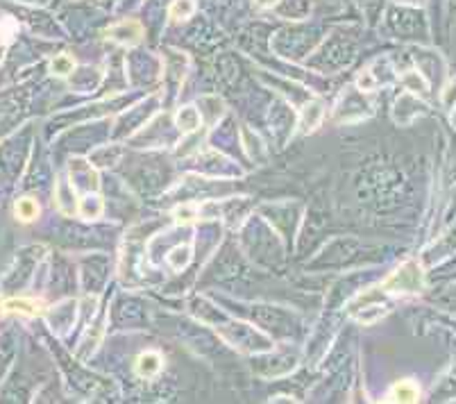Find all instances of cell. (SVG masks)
<instances>
[{
  "instance_id": "cell-7",
  "label": "cell",
  "mask_w": 456,
  "mask_h": 404,
  "mask_svg": "<svg viewBox=\"0 0 456 404\" xmlns=\"http://www.w3.org/2000/svg\"><path fill=\"white\" fill-rule=\"evenodd\" d=\"M261 5H271V3H275V0H259Z\"/></svg>"
},
{
  "instance_id": "cell-2",
  "label": "cell",
  "mask_w": 456,
  "mask_h": 404,
  "mask_svg": "<svg viewBox=\"0 0 456 404\" xmlns=\"http://www.w3.org/2000/svg\"><path fill=\"white\" fill-rule=\"evenodd\" d=\"M388 398L395 400V402H415L418 398H420V388H418L413 381L404 379V381H400V384L393 386V391H391Z\"/></svg>"
},
{
  "instance_id": "cell-1",
  "label": "cell",
  "mask_w": 456,
  "mask_h": 404,
  "mask_svg": "<svg viewBox=\"0 0 456 404\" xmlns=\"http://www.w3.org/2000/svg\"><path fill=\"white\" fill-rule=\"evenodd\" d=\"M424 284L422 268L415 261H407L404 266L398 268L391 278L386 280V289L398 291V293H420Z\"/></svg>"
},
{
  "instance_id": "cell-4",
  "label": "cell",
  "mask_w": 456,
  "mask_h": 404,
  "mask_svg": "<svg viewBox=\"0 0 456 404\" xmlns=\"http://www.w3.org/2000/svg\"><path fill=\"white\" fill-rule=\"evenodd\" d=\"M5 309L7 311H16V313H25V316H34V313H39V304L27 302V300H7Z\"/></svg>"
},
{
  "instance_id": "cell-6",
  "label": "cell",
  "mask_w": 456,
  "mask_h": 404,
  "mask_svg": "<svg viewBox=\"0 0 456 404\" xmlns=\"http://www.w3.org/2000/svg\"><path fill=\"white\" fill-rule=\"evenodd\" d=\"M52 69H55L57 76H66L69 71H73V62L69 57H57L55 62H52Z\"/></svg>"
},
{
  "instance_id": "cell-3",
  "label": "cell",
  "mask_w": 456,
  "mask_h": 404,
  "mask_svg": "<svg viewBox=\"0 0 456 404\" xmlns=\"http://www.w3.org/2000/svg\"><path fill=\"white\" fill-rule=\"evenodd\" d=\"M159 368H161L159 355H155V352L141 355V359H139V372L141 375H155Z\"/></svg>"
},
{
  "instance_id": "cell-5",
  "label": "cell",
  "mask_w": 456,
  "mask_h": 404,
  "mask_svg": "<svg viewBox=\"0 0 456 404\" xmlns=\"http://www.w3.org/2000/svg\"><path fill=\"white\" fill-rule=\"evenodd\" d=\"M16 214H19V218H21V221H32L34 216L39 214V207H36V202H34V200L23 198V200H19V202H16Z\"/></svg>"
}]
</instances>
